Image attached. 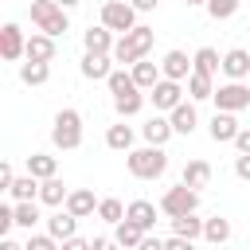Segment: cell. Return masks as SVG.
<instances>
[{
  "mask_svg": "<svg viewBox=\"0 0 250 250\" xmlns=\"http://www.w3.org/2000/svg\"><path fill=\"white\" fill-rule=\"evenodd\" d=\"M152 43H156L152 27L137 23V27L129 31V35H121V39H117V47H113V62H121V66H137L141 59H148Z\"/></svg>",
  "mask_w": 250,
  "mask_h": 250,
  "instance_id": "1",
  "label": "cell"
},
{
  "mask_svg": "<svg viewBox=\"0 0 250 250\" xmlns=\"http://www.w3.org/2000/svg\"><path fill=\"white\" fill-rule=\"evenodd\" d=\"M125 168L133 180H160L168 172V152L156 148V145H145V148H133L125 156Z\"/></svg>",
  "mask_w": 250,
  "mask_h": 250,
  "instance_id": "2",
  "label": "cell"
},
{
  "mask_svg": "<svg viewBox=\"0 0 250 250\" xmlns=\"http://www.w3.org/2000/svg\"><path fill=\"white\" fill-rule=\"evenodd\" d=\"M51 145L62 152H74L82 145V113L78 109H59L51 121Z\"/></svg>",
  "mask_w": 250,
  "mask_h": 250,
  "instance_id": "3",
  "label": "cell"
},
{
  "mask_svg": "<svg viewBox=\"0 0 250 250\" xmlns=\"http://www.w3.org/2000/svg\"><path fill=\"white\" fill-rule=\"evenodd\" d=\"M31 23H35L43 35H51V39H59L62 31H70V16H66L55 0H31Z\"/></svg>",
  "mask_w": 250,
  "mask_h": 250,
  "instance_id": "4",
  "label": "cell"
},
{
  "mask_svg": "<svg viewBox=\"0 0 250 250\" xmlns=\"http://www.w3.org/2000/svg\"><path fill=\"white\" fill-rule=\"evenodd\" d=\"M195 207H199V191L188 188V184H176V188H168V191L160 195V215H168V219L195 215Z\"/></svg>",
  "mask_w": 250,
  "mask_h": 250,
  "instance_id": "5",
  "label": "cell"
},
{
  "mask_svg": "<svg viewBox=\"0 0 250 250\" xmlns=\"http://www.w3.org/2000/svg\"><path fill=\"white\" fill-rule=\"evenodd\" d=\"M102 27H109L113 35H129L137 27V12L129 0H105L102 4Z\"/></svg>",
  "mask_w": 250,
  "mask_h": 250,
  "instance_id": "6",
  "label": "cell"
},
{
  "mask_svg": "<svg viewBox=\"0 0 250 250\" xmlns=\"http://www.w3.org/2000/svg\"><path fill=\"white\" fill-rule=\"evenodd\" d=\"M215 109L219 113H242V109H250V86H242V82H223V86H215Z\"/></svg>",
  "mask_w": 250,
  "mask_h": 250,
  "instance_id": "7",
  "label": "cell"
},
{
  "mask_svg": "<svg viewBox=\"0 0 250 250\" xmlns=\"http://www.w3.org/2000/svg\"><path fill=\"white\" fill-rule=\"evenodd\" d=\"M148 102L156 105V113H172L176 105H184V86L172 82V78H160V82L148 90Z\"/></svg>",
  "mask_w": 250,
  "mask_h": 250,
  "instance_id": "8",
  "label": "cell"
},
{
  "mask_svg": "<svg viewBox=\"0 0 250 250\" xmlns=\"http://www.w3.org/2000/svg\"><path fill=\"white\" fill-rule=\"evenodd\" d=\"M0 55H4V62L27 59V35L20 31V23H4L0 27Z\"/></svg>",
  "mask_w": 250,
  "mask_h": 250,
  "instance_id": "9",
  "label": "cell"
},
{
  "mask_svg": "<svg viewBox=\"0 0 250 250\" xmlns=\"http://www.w3.org/2000/svg\"><path fill=\"white\" fill-rule=\"evenodd\" d=\"M82 47H86L90 55H113L117 39H113V31H109V27H102V23H90V27L82 31Z\"/></svg>",
  "mask_w": 250,
  "mask_h": 250,
  "instance_id": "10",
  "label": "cell"
},
{
  "mask_svg": "<svg viewBox=\"0 0 250 250\" xmlns=\"http://www.w3.org/2000/svg\"><path fill=\"white\" fill-rule=\"evenodd\" d=\"M207 133H211V141H215V145H234V137L242 133V125H238V117H234V113H219V109H215V117H211V125H207Z\"/></svg>",
  "mask_w": 250,
  "mask_h": 250,
  "instance_id": "11",
  "label": "cell"
},
{
  "mask_svg": "<svg viewBox=\"0 0 250 250\" xmlns=\"http://www.w3.org/2000/svg\"><path fill=\"white\" fill-rule=\"evenodd\" d=\"M141 133H145V141H148V145L164 148V145L172 141V133H176V129H172V117H168V113H152V117L141 125Z\"/></svg>",
  "mask_w": 250,
  "mask_h": 250,
  "instance_id": "12",
  "label": "cell"
},
{
  "mask_svg": "<svg viewBox=\"0 0 250 250\" xmlns=\"http://www.w3.org/2000/svg\"><path fill=\"white\" fill-rule=\"evenodd\" d=\"M82 78H90V82H109V74H113V55H82Z\"/></svg>",
  "mask_w": 250,
  "mask_h": 250,
  "instance_id": "13",
  "label": "cell"
},
{
  "mask_svg": "<svg viewBox=\"0 0 250 250\" xmlns=\"http://www.w3.org/2000/svg\"><path fill=\"white\" fill-rule=\"evenodd\" d=\"M98 203H102V199H94L90 188H70V195H66V211H70L74 219H90V215H98Z\"/></svg>",
  "mask_w": 250,
  "mask_h": 250,
  "instance_id": "14",
  "label": "cell"
},
{
  "mask_svg": "<svg viewBox=\"0 0 250 250\" xmlns=\"http://www.w3.org/2000/svg\"><path fill=\"white\" fill-rule=\"evenodd\" d=\"M47 234H51V238H59V242H70V238H78V219L62 207V211L47 215Z\"/></svg>",
  "mask_w": 250,
  "mask_h": 250,
  "instance_id": "15",
  "label": "cell"
},
{
  "mask_svg": "<svg viewBox=\"0 0 250 250\" xmlns=\"http://www.w3.org/2000/svg\"><path fill=\"white\" fill-rule=\"evenodd\" d=\"M160 74L172 78V82H188V78H191V59H188L184 51H168V55L160 59Z\"/></svg>",
  "mask_w": 250,
  "mask_h": 250,
  "instance_id": "16",
  "label": "cell"
},
{
  "mask_svg": "<svg viewBox=\"0 0 250 250\" xmlns=\"http://www.w3.org/2000/svg\"><path fill=\"white\" fill-rule=\"evenodd\" d=\"M125 219L137 223L145 234H152V230H156V203H148V199H133V203L125 207Z\"/></svg>",
  "mask_w": 250,
  "mask_h": 250,
  "instance_id": "17",
  "label": "cell"
},
{
  "mask_svg": "<svg viewBox=\"0 0 250 250\" xmlns=\"http://www.w3.org/2000/svg\"><path fill=\"white\" fill-rule=\"evenodd\" d=\"M223 74H227L230 82H242V78L250 74V51H242V47H230V51L223 55Z\"/></svg>",
  "mask_w": 250,
  "mask_h": 250,
  "instance_id": "18",
  "label": "cell"
},
{
  "mask_svg": "<svg viewBox=\"0 0 250 250\" xmlns=\"http://www.w3.org/2000/svg\"><path fill=\"white\" fill-rule=\"evenodd\" d=\"M191 70H195V74H207V78H215V74L223 70V55H219L215 47H199V51L191 55Z\"/></svg>",
  "mask_w": 250,
  "mask_h": 250,
  "instance_id": "19",
  "label": "cell"
},
{
  "mask_svg": "<svg viewBox=\"0 0 250 250\" xmlns=\"http://www.w3.org/2000/svg\"><path fill=\"white\" fill-rule=\"evenodd\" d=\"M168 117H172V129H176V133H184V137H191V133H195V125H199V109H195V102L176 105Z\"/></svg>",
  "mask_w": 250,
  "mask_h": 250,
  "instance_id": "20",
  "label": "cell"
},
{
  "mask_svg": "<svg viewBox=\"0 0 250 250\" xmlns=\"http://www.w3.org/2000/svg\"><path fill=\"white\" fill-rule=\"evenodd\" d=\"M51 59H55V39L43 31L27 35V62H51Z\"/></svg>",
  "mask_w": 250,
  "mask_h": 250,
  "instance_id": "21",
  "label": "cell"
},
{
  "mask_svg": "<svg viewBox=\"0 0 250 250\" xmlns=\"http://www.w3.org/2000/svg\"><path fill=\"white\" fill-rule=\"evenodd\" d=\"M105 145L113 148V152H133V125H125V121H117V125H109L105 129Z\"/></svg>",
  "mask_w": 250,
  "mask_h": 250,
  "instance_id": "22",
  "label": "cell"
},
{
  "mask_svg": "<svg viewBox=\"0 0 250 250\" xmlns=\"http://www.w3.org/2000/svg\"><path fill=\"white\" fill-rule=\"evenodd\" d=\"M27 172H31L39 184H43V180H55V176H59V160L47 156V152H31V156H27Z\"/></svg>",
  "mask_w": 250,
  "mask_h": 250,
  "instance_id": "23",
  "label": "cell"
},
{
  "mask_svg": "<svg viewBox=\"0 0 250 250\" xmlns=\"http://www.w3.org/2000/svg\"><path fill=\"white\" fill-rule=\"evenodd\" d=\"M180 184H188V188H195V191L207 188V184H211V164H207V160H188Z\"/></svg>",
  "mask_w": 250,
  "mask_h": 250,
  "instance_id": "24",
  "label": "cell"
},
{
  "mask_svg": "<svg viewBox=\"0 0 250 250\" xmlns=\"http://www.w3.org/2000/svg\"><path fill=\"white\" fill-rule=\"evenodd\" d=\"M129 74H133V82L141 86V90H152L164 74H160V62H148V59H141L137 66H129Z\"/></svg>",
  "mask_w": 250,
  "mask_h": 250,
  "instance_id": "25",
  "label": "cell"
},
{
  "mask_svg": "<svg viewBox=\"0 0 250 250\" xmlns=\"http://www.w3.org/2000/svg\"><path fill=\"white\" fill-rule=\"evenodd\" d=\"M39 188H43V184H39L31 172H23V176H16V184H12L8 195H12L16 203H31V199H39Z\"/></svg>",
  "mask_w": 250,
  "mask_h": 250,
  "instance_id": "26",
  "label": "cell"
},
{
  "mask_svg": "<svg viewBox=\"0 0 250 250\" xmlns=\"http://www.w3.org/2000/svg\"><path fill=\"white\" fill-rule=\"evenodd\" d=\"M66 195H70V188L55 176V180H43V188H39V203H47V207H66Z\"/></svg>",
  "mask_w": 250,
  "mask_h": 250,
  "instance_id": "27",
  "label": "cell"
},
{
  "mask_svg": "<svg viewBox=\"0 0 250 250\" xmlns=\"http://www.w3.org/2000/svg\"><path fill=\"white\" fill-rule=\"evenodd\" d=\"M168 223H172V234L176 238H188V242L203 238V219L199 215H180V219H168Z\"/></svg>",
  "mask_w": 250,
  "mask_h": 250,
  "instance_id": "28",
  "label": "cell"
},
{
  "mask_svg": "<svg viewBox=\"0 0 250 250\" xmlns=\"http://www.w3.org/2000/svg\"><path fill=\"white\" fill-rule=\"evenodd\" d=\"M113 242H117L121 250H137V246L145 242V230H141L137 223H129V219H125V223H117V227H113Z\"/></svg>",
  "mask_w": 250,
  "mask_h": 250,
  "instance_id": "29",
  "label": "cell"
},
{
  "mask_svg": "<svg viewBox=\"0 0 250 250\" xmlns=\"http://www.w3.org/2000/svg\"><path fill=\"white\" fill-rule=\"evenodd\" d=\"M203 238H207L211 246H223V242L230 238V219H223V215L203 219Z\"/></svg>",
  "mask_w": 250,
  "mask_h": 250,
  "instance_id": "30",
  "label": "cell"
},
{
  "mask_svg": "<svg viewBox=\"0 0 250 250\" xmlns=\"http://www.w3.org/2000/svg\"><path fill=\"white\" fill-rule=\"evenodd\" d=\"M51 78V62H20V82L23 86H43Z\"/></svg>",
  "mask_w": 250,
  "mask_h": 250,
  "instance_id": "31",
  "label": "cell"
},
{
  "mask_svg": "<svg viewBox=\"0 0 250 250\" xmlns=\"http://www.w3.org/2000/svg\"><path fill=\"white\" fill-rule=\"evenodd\" d=\"M188 98H191V102H207V98H215V78L191 70V78H188Z\"/></svg>",
  "mask_w": 250,
  "mask_h": 250,
  "instance_id": "32",
  "label": "cell"
},
{
  "mask_svg": "<svg viewBox=\"0 0 250 250\" xmlns=\"http://www.w3.org/2000/svg\"><path fill=\"white\" fill-rule=\"evenodd\" d=\"M113 109H117V117H121V121H125V117H137V113L145 109V94H141V90L121 94V98H113Z\"/></svg>",
  "mask_w": 250,
  "mask_h": 250,
  "instance_id": "33",
  "label": "cell"
},
{
  "mask_svg": "<svg viewBox=\"0 0 250 250\" xmlns=\"http://www.w3.org/2000/svg\"><path fill=\"white\" fill-rule=\"evenodd\" d=\"M98 219H102V223H113V227H117V223H125V203H121V199H113V195H109V199H102V203H98Z\"/></svg>",
  "mask_w": 250,
  "mask_h": 250,
  "instance_id": "34",
  "label": "cell"
},
{
  "mask_svg": "<svg viewBox=\"0 0 250 250\" xmlns=\"http://www.w3.org/2000/svg\"><path fill=\"white\" fill-rule=\"evenodd\" d=\"M105 86H109V94H113V98H121V94H133V90H141V86L133 82V74H129V70H113Z\"/></svg>",
  "mask_w": 250,
  "mask_h": 250,
  "instance_id": "35",
  "label": "cell"
},
{
  "mask_svg": "<svg viewBox=\"0 0 250 250\" xmlns=\"http://www.w3.org/2000/svg\"><path fill=\"white\" fill-rule=\"evenodd\" d=\"M39 223V203L31 199V203H16V227H23V230H31Z\"/></svg>",
  "mask_w": 250,
  "mask_h": 250,
  "instance_id": "36",
  "label": "cell"
},
{
  "mask_svg": "<svg viewBox=\"0 0 250 250\" xmlns=\"http://www.w3.org/2000/svg\"><path fill=\"white\" fill-rule=\"evenodd\" d=\"M242 8V0H207V16L211 20H230Z\"/></svg>",
  "mask_w": 250,
  "mask_h": 250,
  "instance_id": "37",
  "label": "cell"
},
{
  "mask_svg": "<svg viewBox=\"0 0 250 250\" xmlns=\"http://www.w3.org/2000/svg\"><path fill=\"white\" fill-rule=\"evenodd\" d=\"M23 250H62V242L51 238V234H31V238L23 242Z\"/></svg>",
  "mask_w": 250,
  "mask_h": 250,
  "instance_id": "38",
  "label": "cell"
},
{
  "mask_svg": "<svg viewBox=\"0 0 250 250\" xmlns=\"http://www.w3.org/2000/svg\"><path fill=\"white\" fill-rule=\"evenodd\" d=\"M12 227H16V203H0V234L8 238Z\"/></svg>",
  "mask_w": 250,
  "mask_h": 250,
  "instance_id": "39",
  "label": "cell"
},
{
  "mask_svg": "<svg viewBox=\"0 0 250 250\" xmlns=\"http://www.w3.org/2000/svg\"><path fill=\"white\" fill-rule=\"evenodd\" d=\"M12 184H16V172H12V164L4 160V164H0V191H12Z\"/></svg>",
  "mask_w": 250,
  "mask_h": 250,
  "instance_id": "40",
  "label": "cell"
},
{
  "mask_svg": "<svg viewBox=\"0 0 250 250\" xmlns=\"http://www.w3.org/2000/svg\"><path fill=\"white\" fill-rule=\"evenodd\" d=\"M234 176L250 184V156H234Z\"/></svg>",
  "mask_w": 250,
  "mask_h": 250,
  "instance_id": "41",
  "label": "cell"
},
{
  "mask_svg": "<svg viewBox=\"0 0 250 250\" xmlns=\"http://www.w3.org/2000/svg\"><path fill=\"white\" fill-rule=\"evenodd\" d=\"M234 148H238V156H250V129H242L234 137Z\"/></svg>",
  "mask_w": 250,
  "mask_h": 250,
  "instance_id": "42",
  "label": "cell"
},
{
  "mask_svg": "<svg viewBox=\"0 0 250 250\" xmlns=\"http://www.w3.org/2000/svg\"><path fill=\"white\" fill-rule=\"evenodd\" d=\"M137 250H168V246H164V238H156V234H145V242H141Z\"/></svg>",
  "mask_w": 250,
  "mask_h": 250,
  "instance_id": "43",
  "label": "cell"
},
{
  "mask_svg": "<svg viewBox=\"0 0 250 250\" xmlns=\"http://www.w3.org/2000/svg\"><path fill=\"white\" fill-rule=\"evenodd\" d=\"M133 4V12H156L160 8V0H129Z\"/></svg>",
  "mask_w": 250,
  "mask_h": 250,
  "instance_id": "44",
  "label": "cell"
},
{
  "mask_svg": "<svg viewBox=\"0 0 250 250\" xmlns=\"http://www.w3.org/2000/svg\"><path fill=\"white\" fill-rule=\"evenodd\" d=\"M164 246H168V250H195V242H188V238H176V234H172Z\"/></svg>",
  "mask_w": 250,
  "mask_h": 250,
  "instance_id": "45",
  "label": "cell"
},
{
  "mask_svg": "<svg viewBox=\"0 0 250 250\" xmlns=\"http://www.w3.org/2000/svg\"><path fill=\"white\" fill-rule=\"evenodd\" d=\"M90 250H121V246H117L113 238H94V242H90Z\"/></svg>",
  "mask_w": 250,
  "mask_h": 250,
  "instance_id": "46",
  "label": "cell"
},
{
  "mask_svg": "<svg viewBox=\"0 0 250 250\" xmlns=\"http://www.w3.org/2000/svg\"><path fill=\"white\" fill-rule=\"evenodd\" d=\"M62 250H90V242L86 238H70V242H62Z\"/></svg>",
  "mask_w": 250,
  "mask_h": 250,
  "instance_id": "47",
  "label": "cell"
},
{
  "mask_svg": "<svg viewBox=\"0 0 250 250\" xmlns=\"http://www.w3.org/2000/svg\"><path fill=\"white\" fill-rule=\"evenodd\" d=\"M0 250H23V246H20L16 238H0Z\"/></svg>",
  "mask_w": 250,
  "mask_h": 250,
  "instance_id": "48",
  "label": "cell"
},
{
  "mask_svg": "<svg viewBox=\"0 0 250 250\" xmlns=\"http://www.w3.org/2000/svg\"><path fill=\"white\" fill-rule=\"evenodd\" d=\"M55 4H59L62 12H70V8H74V4H82V0H55Z\"/></svg>",
  "mask_w": 250,
  "mask_h": 250,
  "instance_id": "49",
  "label": "cell"
},
{
  "mask_svg": "<svg viewBox=\"0 0 250 250\" xmlns=\"http://www.w3.org/2000/svg\"><path fill=\"white\" fill-rule=\"evenodd\" d=\"M199 4H203V8H207V0H188V8H199Z\"/></svg>",
  "mask_w": 250,
  "mask_h": 250,
  "instance_id": "50",
  "label": "cell"
}]
</instances>
